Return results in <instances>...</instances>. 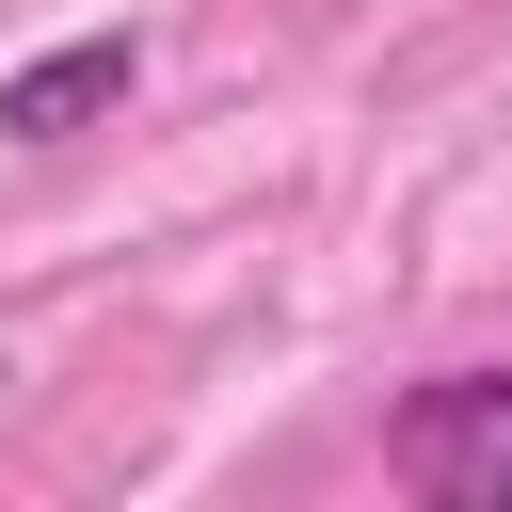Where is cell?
Returning <instances> with one entry per match:
<instances>
[{
    "mask_svg": "<svg viewBox=\"0 0 512 512\" xmlns=\"http://www.w3.org/2000/svg\"><path fill=\"white\" fill-rule=\"evenodd\" d=\"M0 384H16V368H0Z\"/></svg>",
    "mask_w": 512,
    "mask_h": 512,
    "instance_id": "cell-3",
    "label": "cell"
},
{
    "mask_svg": "<svg viewBox=\"0 0 512 512\" xmlns=\"http://www.w3.org/2000/svg\"><path fill=\"white\" fill-rule=\"evenodd\" d=\"M384 464H400V496H432V512H512V368L416 384V400L384 416Z\"/></svg>",
    "mask_w": 512,
    "mask_h": 512,
    "instance_id": "cell-1",
    "label": "cell"
},
{
    "mask_svg": "<svg viewBox=\"0 0 512 512\" xmlns=\"http://www.w3.org/2000/svg\"><path fill=\"white\" fill-rule=\"evenodd\" d=\"M128 64H144L128 32H80V48H48V64L0 80V128H16V144H64V128H96V112L128 96Z\"/></svg>",
    "mask_w": 512,
    "mask_h": 512,
    "instance_id": "cell-2",
    "label": "cell"
}]
</instances>
